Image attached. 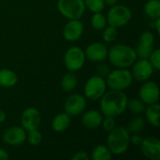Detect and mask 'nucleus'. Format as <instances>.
<instances>
[{"mask_svg":"<svg viewBox=\"0 0 160 160\" xmlns=\"http://www.w3.org/2000/svg\"><path fill=\"white\" fill-rule=\"evenodd\" d=\"M105 2V6H108V7H112L116 4H118L119 0H104Z\"/></svg>","mask_w":160,"mask_h":160,"instance_id":"4c0bfd02","label":"nucleus"},{"mask_svg":"<svg viewBox=\"0 0 160 160\" xmlns=\"http://www.w3.org/2000/svg\"><path fill=\"white\" fill-rule=\"evenodd\" d=\"M2 141L5 144L12 147L20 146L26 141V131L22 127H10L3 132Z\"/></svg>","mask_w":160,"mask_h":160,"instance_id":"ddd939ff","label":"nucleus"},{"mask_svg":"<svg viewBox=\"0 0 160 160\" xmlns=\"http://www.w3.org/2000/svg\"><path fill=\"white\" fill-rule=\"evenodd\" d=\"M40 124L41 113L38 109L35 107H28L22 111L21 114V125L26 132L34 129H38Z\"/></svg>","mask_w":160,"mask_h":160,"instance_id":"9d476101","label":"nucleus"},{"mask_svg":"<svg viewBox=\"0 0 160 160\" xmlns=\"http://www.w3.org/2000/svg\"><path fill=\"white\" fill-rule=\"evenodd\" d=\"M71 124V116L66 112L57 113L52 121V129L56 133L66 131Z\"/></svg>","mask_w":160,"mask_h":160,"instance_id":"6ab92c4d","label":"nucleus"},{"mask_svg":"<svg viewBox=\"0 0 160 160\" xmlns=\"http://www.w3.org/2000/svg\"><path fill=\"white\" fill-rule=\"evenodd\" d=\"M154 28L157 31L158 34H160V17L155 19V23H154Z\"/></svg>","mask_w":160,"mask_h":160,"instance_id":"e433bc0d","label":"nucleus"},{"mask_svg":"<svg viewBox=\"0 0 160 160\" xmlns=\"http://www.w3.org/2000/svg\"><path fill=\"white\" fill-rule=\"evenodd\" d=\"M144 127H145V120L141 116H137L128 122L127 129L130 134H140L143 130Z\"/></svg>","mask_w":160,"mask_h":160,"instance_id":"bb28decb","label":"nucleus"},{"mask_svg":"<svg viewBox=\"0 0 160 160\" xmlns=\"http://www.w3.org/2000/svg\"><path fill=\"white\" fill-rule=\"evenodd\" d=\"M118 28L113 27L112 25H107L103 30H102V39L106 43H112L113 42L118 36Z\"/></svg>","mask_w":160,"mask_h":160,"instance_id":"cd10ccee","label":"nucleus"},{"mask_svg":"<svg viewBox=\"0 0 160 160\" xmlns=\"http://www.w3.org/2000/svg\"><path fill=\"white\" fill-rule=\"evenodd\" d=\"M57 8L60 14L68 20L81 19L85 12L83 0H58Z\"/></svg>","mask_w":160,"mask_h":160,"instance_id":"0eeeda50","label":"nucleus"},{"mask_svg":"<svg viewBox=\"0 0 160 160\" xmlns=\"http://www.w3.org/2000/svg\"><path fill=\"white\" fill-rule=\"evenodd\" d=\"M90 23L93 29L98 30V31H101L103 30L107 25V18L106 16L102 13V12H95L93 13L91 20H90Z\"/></svg>","mask_w":160,"mask_h":160,"instance_id":"a878e982","label":"nucleus"},{"mask_svg":"<svg viewBox=\"0 0 160 160\" xmlns=\"http://www.w3.org/2000/svg\"><path fill=\"white\" fill-rule=\"evenodd\" d=\"M131 67L132 69L130 71L133 80L141 82L150 80V78L153 76L155 71L151 63L146 58H140L139 60L137 59Z\"/></svg>","mask_w":160,"mask_h":160,"instance_id":"1a4fd4ad","label":"nucleus"},{"mask_svg":"<svg viewBox=\"0 0 160 160\" xmlns=\"http://www.w3.org/2000/svg\"><path fill=\"white\" fill-rule=\"evenodd\" d=\"M110 71H111V68H110V67L105 63V61L98 63V66H97V72H98V75H99V76L105 78V77L109 74Z\"/></svg>","mask_w":160,"mask_h":160,"instance_id":"473e14b6","label":"nucleus"},{"mask_svg":"<svg viewBox=\"0 0 160 160\" xmlns=\"http://www.w3.org/2000/svg\"><path fill=\"white\" fill-rule=\"evenodd\" d=\"M107 88L108 87H107L105 78L99 75H93L87 79L84 84V87H83L84 97L87 99H90L93 101L99 100L101 97L107 91Z\"/></svg>","mask_w":160,"mask_h":160,"instance_id":"423d86ee","label":"nucleus"},{"mask_svg":"<svg viewBox=\"0 0 160 160\" xmlns=\"http://www.w3.org/2000/svg\"><path fill=\"white\" fill-rule=\"evenodd\" d=\"M101 127L103 128V129L106 131V132H110L112 131L115 127H116V121H115V118L114 117H112V116H105L102 120V123H101Z\"/></svg>","mask_w":160,"mask_h":160,"instance_id":"2f4dec72","label":"nucleus"},{"mask_svg":"<svg viewBox=\"0 0 160 160\" xmlns=\"http://www.w3.org/2000/svg\"><path fill=\"white\" fill-rule=\"evenodd\" d=\"M107 87L112 90L125 91L133 82V77L131 71L128 68H119L111 70L109 74L105 77Z\"/></svg>","mask_w":160,"mask_h":160,"instance_id":"20e7f679","label":"nucleus"},{"mask_svg":"<svg viewBox=\"0 0 160 160\" xmlns=\"http://www.w3.org/2000/svg\"><path fill=\"white\" fill-rule=\"evenodd\" d=\"M149 62L151 63L152 67L155 70L158 71L160 69V50L159 49H154V51L151 52L150 56L148 57Z\"/></svg>","mask_w":160,"mask_h":160,"instance_id":"7c9ffc66","label":"nucleus"},{"mask_svg":"<svg viewBox=\"0 0 160 160\" xmlns=\"http://www.w3.org/2000/svg\"><path fill=\"white\" fill-rule=\"evenodd\" d=\"M144 112H145V118H146L147 122L151 126H153L155 128H158L160 126V105L158 104V102L147 105Z\"/></svg>","mask_w":160,"mask_h":160,"instance_id":"412c9836","label":"nucleus"},{"mask_svg":"<svg viewBox=\"0 0 160 160\" xmlns=\"http://www.w3.org/2000/svg\"><path fill=\"white\" fill-rule=\"evenodd\" d=\"M60 85L65 92H72L78 85V78L75 72H71V71L67 72L62 77Z\"/></svg>","mask_w":160,"mask_h":160,"instance_id":"5701e85b","label":"nucleus"},{"mask_svg":"<svg viewBox=\"0 0 160 160\" xmlns=\"http://www.w3.org/2000/svg\"><path fill=\"white\" fill-rule=\"evenodd\" d=\"M128 98L124 91H106L100 98V112L104 116L118 117L127 111Z\"/></svg>","mask_w":160,"mask_h":160,"instance_id":"f257e3e1","label":"nucleus"},{"mask_svg":"<svg viewBox=\"0 0 160 160\" xmlns=\"http://www.w3.org/2000/svg\"><path fill=\"white\" fill-rule=\"evenodd\" d=\"M8 158H9L8 153L5 149L0 148V160H6L8 159Z\"/></svg>","mask_w":160,"mask_h":160,"instance_id":"c9c22d12","label":"nucleus"},{"mask_svg":"<svg viewBox=\"0 0 160 160\" xmlns=\"http://www.w3.org/2000/svg\"><path fill=\"white\" fill-rule=\"evenodd\" d=\"M86 98L81 94L69 95L64 103L65 112L70 116L81 115L86 109Z\"/></svg>","mask_w":160,"mask_h":160,"instance_id":"9b49d317","label":"nucleus"},{"mask_svg":"<svg viewBox=\"0 0 160 160\" xmlns=\"http://www.w3.org/2000/svg\"><path fill=\"white\" fill-rule=\"evenodd\" d=\"M106 18L109 25L120 28L127 25L130 22L132 18V11L128 6L116 4L110 7Z\"/></svg>","mask_w":160,"mask_h":160,"instance_id":"39448f33","label":"nucleus"},{"mask_svg":"<svg viewBox=\"0 0 160 160\" xmlns=\"http://www.w3.org/2000/svg\"><path fill=\"white\" fill-rule=\"evenodd\" d=\"M81 123L83 128L87 129H96L99 127H101L102 120L104 118V115L100 111L98 110H89L84 111L82 113Z\"/></svg>","mask_w":160,"mask_h":160,"instance_id":"a211bd4d","label":"nucleus"},{"mask_svg":"<svg viewBox=\"0 0 160 160\" xmlns=\"http://www.w3.org/2000/svg\"><path fill=\"white\" fill-rule=\"evenodd\" d=\"M112 154L107 145L98 144L95 146L91 152L90 159L92 160H111L112 158Z\"/></svg>","mask_w":160,"mask_h":160,"instance_id":"4be33fe9","label":"nucleus"},{"mask_svg":"<svg viewBox=\"0 0 160 160\" xmlns=\"http://www.w3.org/2000/svg\"><path fill=\"white\" fill-rule=\"evenodd\" d=\"M84 31V25L80 19L68 20L63 29V37L68 42H75L81 38Z\"/></svg>","mask_w":160,"mask_h":160,"instance_id":"f3484780","label":"nucleus"},{"mask_svg":"<svg viewBox=\"0 0 160 160\" xmlns=\"http://www.w3.org/2000/svg\"><path fill=\"white\" fill-rule=\"evenodd\" d=\"M146 106L147 105L144 102H142V100H141L140 98H131V99L128 100L127 110H128L133 114L140 115V114L144 112V111L146 109Z\"/></svg>","mask_w":160,"mask_h":160,"instance_id":"393cba45","label":"nucleus"},{"mask_svg":"<svg viewBox=\"0 0 160 160\" xmlns=\"http://www.w3.org/2000/svg\"><path fill=\"white\" fill-rule=\"evenodd\" d=\"M85 8H88L91 12H102L105 8L104 0H83Z\"/></svg>","mask_w":160,"mask_h":160,"instance_id":"c756f323","label":"nucleus"},{"mask_svg":"<svg viewBox=\"0 0 160 160\" xmlns=\"http://www.w3.org/2000/svg\"><path fill=\"white\" fill-rule=\"evenodd\" d=\"M19 78L15 71L9 68H0V86L12 88L18 83Z\"/></svg>","mask_w":160,"mask_h":160,"instance_id":"aec40b11","label":"nucleus"},{"mask_svg":"<svg viewBox=\"0 0 160 160\" xmlns=\"http://www.w3.org/2000/svg\"><path fill=\"white\" fill-rule=\"evenodd\" d=\"M72 160H90V155L86 151H78L72 157Z\"/></svg>","mask_w":160,"mask_h":160,"instance_id":"72a5a7b5","label":"nucleus"},{"mask_svg":"<svg viewBox=\"0 0 160 160\" xmlns=\"http://www.w3.org/2000/svg\"><path fill=\"white\" fill-rule=\"evenodd\" d=\"M140 147L142 155L148 159H160V141L157 137L148 136L143 138Z\"/></svg>","mask_w":160,"mask_h":160,"instance_id":"2eb2a0df","label":"nucleus"},{"mask_svg":"<svg viewBox=\"0 0 160 160\" xmlns=\"http://www.w3.org/2000/svg\"><path fill=\"white\" fill-rule=\"evenodd\" d=\"M143 10L153 20L160 17V0H148L143 7Z\"/></svg>","mask_w":160,"mask_h":160,"instance_id":"b1692460","label":"nucleus"},{"mask_svg":"<svg viewBox=\"0 0 160 160\" xmlns=\"http://www.w3.org/2000/svg\"><path fill=\"white\" fill-rule=\"evenodd\" d=\"M6 119H7V114H6V112H5L3 110H0V124L3 123V122H5Z\"/></svg>","mask_w":160,"mask_h":160,"instance_id":"58836bf2","label":"nucleus"},{"mask_svg":"<svg viewBox=\"0 0 160 160\" xmlns=\"http://www.w3.org/2000/svg\"><path fill=\"white\" fill-rule=\"evenodd\" d=\"M106 145L112 156H122L130 146V133L125 127H115L109 132Z\"/></svg>","mask_w":160,"mask_h":160,"instance_id":"7ed1b4c3","label":"nucleus"},{"mask_svg":"<svg viewBox=\"0 0 160 160\" xmlns=\"http://www.w3.org/2000/svg\"><path fill=\"white\" fill-rule=\"evenodd\" d=\"M159 87L156 82L145 81L140 87L139 98L142 100L146 105L154 104L159 100Z\"/></svg>","mask_w":160,"mask_h":160,"instance_id":"f8f14e48","label":"nucleus"},{"mask_svg":"<svg viewBox=\"0 0 160 160\" xmlns=\"http://www.w3.org/2000/svg\"><path fill=\"white\" fill-rule=\"evenodd\" d=\"M108 51L109 49L107 46L102 42H92L90 43L84 51L85 57L94 63L103 62L108 57Z\"/></svg>","mask_w":160,"mask_h":160,"instance_id":"dca6fc26","label":"nucleus"},{"mask_svg":"<svg viewBox=\"0 0 160 160\" xmlns=\"http://www.w3.org/2000/svg\"><path fill=\"white\" fill-rule=\"evenodd\" d=\"M84 51L78 46L68 48L64 55V65L68 71L77 72L81 70L85 64Z\"/></svg>","mask_w":160,"mask_h":160,"instance_id":"6e6552de","label":"nucleus"},{"mask_svg":"<svg viewBox=\"0 0 160 160\" xmlns=\"http://www.w3.org/2000/svg\"><path fill=\"white\" fill-rule=\"evenodd\" d=\"M142 137L140 134H130V143L134 146H140L142 142Z\"/></svg>","mask_w":160,"mask_h":160,"instance_id":"f704fd0d","label":"nucleus"},{"mask_svg":"<svg viewBox=\"0 0 160 160\" xmlns=\"http://www.w3.org/2000/svg\"><path fill=\"white\" fill-rule=\"evenodd\" d=\"M154 45H155L154 33L152 31H143L140 35L139 44L135 49L138 57L148 59L151 52L154 51Z\"/></svg>","mask_w":160,"mask_h":160,"instance_id":"4468645a","label":"nucleus"},{"mask_svg":"<svg viewBox=\"0 0 160 160\" xmlns=\"http://www.w3.org/2000/svg\"><path fill=\"white\" fill-rule=\"evenodd\" d=\"M107 58L114 68H128L138 59V55L133 47L118 43L109 49Z\"/></svg>","mask_w":160,"mask_h":160,"instance_id":"f03ea898","label":"nucleus"},{"mask_svg":"<svg viewBox=\"0 0 160 160\" xmlns=\"http://www.w3.org/2000/svg\"><path fill=\"white\" fill-rule=\"evenodd\" d=\"M26 142L32 146H38L42 142V134L38 129H34L26 132Z\"/></svg>","mask_w":160,"mask_h":160,"instance_id":"c85d7f7f","label":"nucleus"}]
</instances>
